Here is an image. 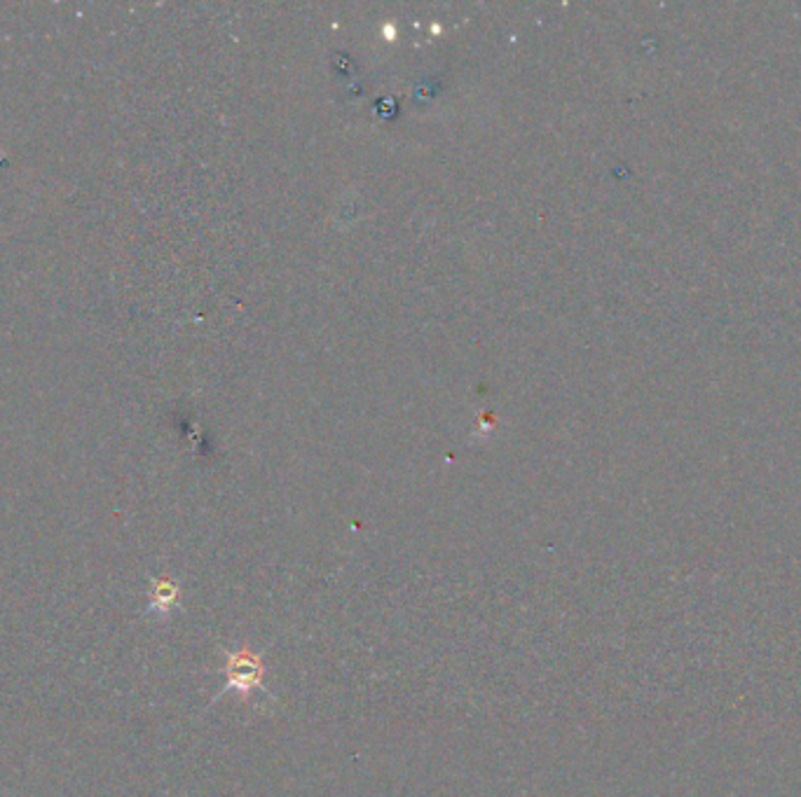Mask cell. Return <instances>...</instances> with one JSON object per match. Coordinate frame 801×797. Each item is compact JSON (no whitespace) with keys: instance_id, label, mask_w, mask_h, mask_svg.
I'll list each match as a JSON object with an SVG mask.
<instances>
[{"instance_id":"6da1fadb","label":"cell","mask_w":801,"mask_h":797,"mask_svg":"<svg viewBox=\"0 0 801 797\" xmlns=\"http://www.w3.org/2000/svg\"><path fill=\"white\" fill-rule=\"evenodd\" d=\"M223 656H226V664H223L226 685L211 700V704L218 702L228 692H237L239 698H242L245 702H249V698L256 690L270 694V698L274 700V694L266 685L268 664H266V652L263 650H253L251 646H245V648H237V650H223Z\"/></svg>"},{"instance_id":"7a4b0ae2","label":"cell","mask_w":801,"mask_h":797,"mask_svg":"<svg viewBox=\"0 0 801 797\" xmlns=\"http://www.w3.org/2000/svg\"><path fill=\"white\" fill-rule=\"evenodd\" d=\"M181 599V585L171 578H157L150 583V608L155 612H169Z\"/></svg>"}]
</instances>
